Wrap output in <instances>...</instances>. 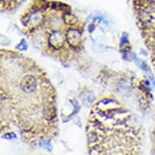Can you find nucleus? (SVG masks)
<instances>
[{
    "label": "nucleus",
    "mask_w": 155,
    "mask_h": 155,
    "mask_svg": "<svg viewBox=\"0 0 155 155\" xmlns=\"http://www.w3.org/2000/svg\"><path fill=\"white\" fill-rule=\"evenodd\" d=\"M91 154H140L143 146L141 126L132 111L117 99L102 98L92 109L88 123Z\"/></svg>",
    "instance_id": "obj_3"
},
{
    "label": "nucleus",
    "mask_w": 155,
    "mask_h": 155,
    "mask_svg": "<svg viewBox=\"0 0 155 155\" xmlns=\"http://www.w3.org/2000/svg\"><path fill=\"white\" fill-rule=\"evenodd\" d=\"M137 24L155 70V0H133Z\"/></svg>",
    "instance_id": "obj_4"
},
{
    "label": "nucleus",
    "mask_w": 155,
    "mask_h": 155,
    "mask_svg": "<svg viewBox=\"0 0 155 155\" xmlns=\"http://www.w3.org/2000/svg\"><path fill=\"white\" fill-rule=\"evenodd\" d=\"M16 128L30 146L58 134L55 89L31 59L1 50V130Z\"/></svg>",
    "instance_id": "obj_1"
},
{
    "label": "nucleus",
    "mask_w": 155,
    "mask_h": 155,
    "mask_svg": "<svg viewBox=\"0 0 155 155\" xmlns=\"http://www.w3.org/2000/svg\"><path fill=\"white\" fill-rule=\"evenodd\" d=\"M21 22L32 45L43 54L62 62L76 60L81 54L84 24L68 5L34 0Z\"/></svg>",
    "instance_id": "obj_2"
},
{
    "label": "nucleus",
    "mask_w": 155,
    "mask_h": 155,
    "mask_svg": "<svg viewBox=\"0 0 155 155\" xmlns=\"http://www.w3.org/2000/svg\"><path fill=\"white\" fill-rule=\"evenodd\" d=\"M152 138H153V146H154L153 150L154 151L155 154V127L154 128V131H153V136H152Z\"/></svg>",
    "instance_id": "obj_5"
}]
</instances>
